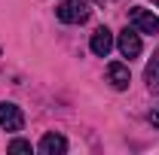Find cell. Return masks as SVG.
Listing matches in <instances>:
<instances>
[{
  "label": "cell",
  "instance_id": "9",
  "mask_svg": "<svg viewBox=\"0 0 159 155\" xmlns=\"http://www.w3.org/2000/svg\"><path fill=\"white\" fill-rule=\"evenodd\" d=\"M6 149H9V152H31V143H28V140H12Z\"/></svg>",
  "mask_w": 159,
  "mask_h": 155
},
{
  "label": "cell",
  "instance_id": "10",
  "mask_svg": "<svg viewBox=\"0 0 159 155\" xmlns=\"http://www.w3.org/2000/svg\"><path fill=\"white\" fill-rule=\"evenodd\" d=\"M150 125L159 128V107H153V113H150Z\"/></svg>",
  "mask_w": 159,
  "mask_h": 155
},
{
  "label": "cell",
  "instance_id": "3",
  "mask_svg": "<svg viewBox=\"0 0 159 155\" xmlns=\"http://www.w3.org/2000/svg\"><path fill=\"white\" fill-rule=\"evenodd\" d=\"M0 128L3 131H12V134L25 128V113H21L16 103H6V100L0 103Z\"/></svg>",
  "mask_w": 159,
  "mask_h": 155
},
{
  "label": "cell",
  "instance_id": "1",
  "mask_svg": "<svg viewBox=\"0 0 159 155\" xmlns=\"http://www.w3.org/2000/svg\"><path fill=\"white\" fill-rule=\"evenodd\" d=\"M55 15L64 24H83L92 15V6H89V0H64V3L55 6Z\"/></svg>",
  "mask_w": 159,
  "mask_h": 155
},
{
  "label": "cell",
  "instance_id": "7",
  "mask_svg": "<svg viewBox=\"0 0 159 155\" xmlns=\"http://www.w3.org/2000/svg\"><path fill=\"white\" fill-rule=\"evenodd\" d=\"M107 82H110L116 91H125V88H129V82H132L129 67H125V64H119V61H116V64H110V67H107Z\"/></svg>",
  "mask_w": 159,
  "mask_h": 155
},
{
  "label": "cell",
  "instance_id": "5",
  "mask_svg": "<svg viewBox=\"0 0 159 155\" xmlns=\"http://www.w3.org/2000/svg\"><path fill=\"white\" fill-rule=\"evenodd\" d=\"M89 49H92V55H98V58H107L110 55V49H113V34L107 31V27H98L92 40H89Z\"/></svg>",
  "mask_w": 159,
  "mask_h": 155
},
{
  "label": "cell",
  "instance_id": "11",
  "mask_svg": "<svg viewBox=\"0 0 159 155\" xmlns=\"http://www.w3.org/2000/svg\"><path fill=\"white\" fill-rule=\"evenodd\" d=\"M156 6H159V0H156Z\"/></svg>",
  "mask_w": 159,
  "mask_h": 155
},
{
  "label": "cell",
  "instance_id": "6",
  "mask_svg": "<svg viewBox=\"0 0 159 155\" xmlns=\"http://www.w3.org/2000/svg\"><path fill=\"white\" fill-rule=\"evenodd\" d=\"M43 155H64L67 152V140L61 134H55V131H49V134H43V140H40V146H37Z\"/></svg>",
  "mask_w": 159,
  "mask_h": 155
},
{
  "label": "cell",
  "instance_id": "8",
  "mask_svg": "<svg viewBox=\"0 0 159 155\" xmlns=\"http://www.w3.org/2000/svg\"><path fill=\"white\" fill-rule=\"evenodd\" d=\"M144 79H147V88L159 94V49L153 52V58L147 61V70H144Z\"/></svg>",
  "mask_w": 159,
  "mask_h": 155
},
{
  "label": "cell",
  "instance_id": "2",
  "mask_svg": "<svg viewBox=\"0 0 159 155\" xmlns=\"http://www.w3.org/2000/svg\"><path fill=\"white\" fill-rule=\"evenodd\" d=\"M129 21L138 27L141 34H159V15H153V12H150L147 6H141V3L129 9Z\"/></svg>",
  "mask_w": 159,
  "mask_h": 155
},
{
  "label": "cell",
  "instance_id": "4",
  "mask_svg": "<svg viewBox=\"0 0 159 155\" xmlns=\"http://www.w3.org/2000/svg\"><path fill=\"white\" fill-rule=\"evenodd\" d=\"M116 46H119V52H122V58H138L141 55V31L138 27H125L122 34H119L116 40Z\"/></svg>",
  "mask_w": 159,
  "mask_h": 155
}]
</instances>
